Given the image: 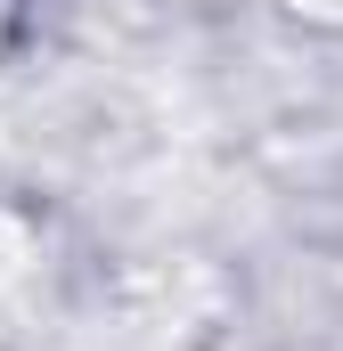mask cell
Here are the masks:
<instances>
[{"mask_svg":"<svg viewBox=\"0 0 343 351\" xmlns=\"http://www.w3.org/2000/svg\"><path fill=\"white\" fill-rule=\"evenodd\" d=\"M294 8H311V16H327V25H343V0H294Z\"/></svg>","mask_w":343,"mask_h":351,"instance_id":"1","label":"cell"}]
</instances>
